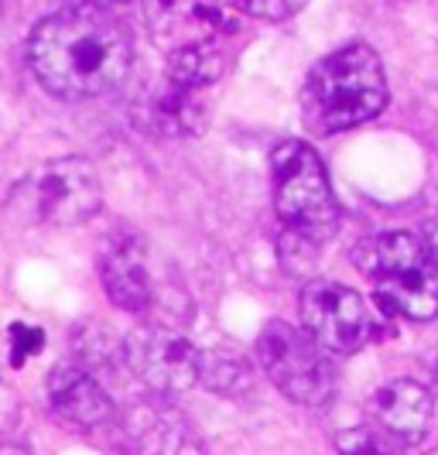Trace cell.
<instances>
[{
  "label": "cell",
  "mask_w": 438,
  "mask_h": 455,
  "mask_svg": "<svg viewBox=\"0 0 438 455\" xmlns=\"http://www.w3.org/2000/svg\"><path fill=\"white\" fill-rule=\"evenodd\" d=\"M11 336H14V356H11V363H14V366H21L24 356H35V353L45 346V336H42V329L11 325Z\"/></svg>",
  "instance_id": "obj_15"
},
{
  "label": "cell",
  "mask_w": 438,
  "mask_h": 455,
  "mask_svg": "<svg viewBox=\"0 0 438 455\" xmlns=\"http://www.w3.org/2000/svg\"><path fill=\"white\" fill-rule=\"evenodd\" d=\"M0 7H4V0H0Z\"/></svg>",
  "instance_id": "obj_20"
},
{
  "label": "cell",
  "mask_w": 438,
  "mask_h": 455,
  "mask_svg": "<svg viewBox=\"0 0 438 455\" xmlns=\"http://www.w3.org/2000/svg\"><path fill=\"white\" fill-rule=\"evenodd\" d=\"M271 175H275V205L284 229L312 243L329 240L339 223V209L319 155L301 140H284L271 155Z\"/></svg>",
  "instance_id": "obj_4"
},
{
  "label": "cell",
  "mask_w": 438,
  "mask_h": 455,
  "mask_svg": "<svg viewBox=\"0 0 438 455\" xmlns=\"http://www.w3.org/2000/svg\"><path fill=\"white\" fill-rule=\"evenodd\" d=\"M28 59L48 92L62 100H96L120 90L127 79L134 42L110 11L69 7L31 31Z\"/></svg>",
  "instance_id": "obj_1"
},
{
  "label": "cell",
  "mask_w": 438,
  "mask_h": 455,
  "mask_svg": "<svg viewBox=\"0 0 438 455\" xmlns=\"http://www.w3.org/2000/svg\"><path fill=\"white\" fill-rule=\"evenodd\" d=\"M425 243H428V251H432V260H435L438 267V205L425 216V236H421Z\"/></svg>",
  "instance_id": "obj_17"
},
{
  "label": "cell",
  "mask_w": 438,
  "mask_h": 455,
  "mask_svg": "<svg viewBox=\"0 0 438 455\" xmlns=\"http://www.w3.org/2000/svg\"><path fill=\"white\" fill-rule=\"evenodd\" d=\"M24 212L48 227H79L103 205V185L90 158H55L18 185Z\"/></svg>",
  "instance_id": "obj_6"
},
{
  "label": "cell",
  "mask_w": 438,
  "mask_h": 455,
  "mask_svg": "<svg viewBox=\"0 0 438 455\" xmlns=\"http://www.w3.org/2000/svg\"><path fill=\"white\" fill-rule=\"evenodd\" d=\"M48 404L59 418H66L79 428H96L114 418L110 394L83 366H55L48 373Z\"/></svg>",
  "instance_id": "obj_10"
},
{
  "label": "cell",
  "mask_w": 438,
  "mask_h": 455,
  "mask_svg": "<svg viewBox=\"0 0 438 455\" xmlns=\"http://www.w3.org/2000/svg\"><path fill=\"white\" fill-rule=\"evenodd\" d=\"M257 360L284 397L299 404H325L336 387V373L325 349L305 329L288 322H267L257 336Z\"/></svg>",
  "instance_id": "obj_5"
},
{
  "label": "cell",
  "mask_w": 438,
  "mask_h": 455,
  "mask_svg": "<svg viewBox=\"0 0 438 455\" xmlns=\"http://www.w3.org/2000/svg\"><path fill=\"white\" fill-rule=\"evenodd\" d=\"M233 52L227 48V42H199V45H185L168 52V79L179 86H192L203 90L209 83H216L227 66H230Z\"/></svg>",
  "instance_id": "obj_13"
},
{
  "label": "cell",
  "mask_w": 438,
  "mask_h": 455,
  "mask_svg": "<svg viewBox=\"0 0 438 455\" xmlns=\"http://www.w3.org/2000/svg\"><path fill=\"white\" fill-rule=\"evenodd\" d=\"M301 325L325 353H356L373 336L367 301L339 281H308L301 291Z\"/></svg>",
  "instance_id": "obj_8"
},
{
  "label": "cell",
  "mask_w": 438,
  "mask_h": 455,
  "mask_svg": "<svg viewBox=\"0 0 438 455\" xmlns=\"http://www.w3.org/2000/svg\"><path fill=\"white\" fill-rule=\"evenodd\" d=\"M353 264L373 281L380 308L415 322L438 315V267L418 233H377L353 247Z\"/></svg>",
  "instance_id": "obj_3"
},
{
  "label": "cell",
  "mask_w": 438,
  "mask_h": 455,
  "mask_svg": "<svg viewBox=\"0 0 438 455\" xmlns=\"http://www.w3.org/2000/svg\"><path fill=\"white\" fill-rule=\"evenodd\" d=\"M100 277L110 301L131 315H151L162 305L144 236L116 233L114 240H107V247L100 251Z\"/></svg>",
  "instance_id": "obj_9"
},
{
  "label": "cell",
  "mask_w": 438,
  "mask_h": 455,
  "mask_svg": "<svg viewBox=\"0 0 438 455\" xmlns=\"http://www.w3.org/2000/svg\"><path fill=\"white\" fill-rule=\"evenodd\" d=\"M72 7H110V4H120V0H69Z\"/></svg>",
  "instance_id": "obj_18"
},
{
  "label": "cell",
  "mask_w": 438,
  "mask_h": 455,
  "mask_svg": "<svg viewBox=\"0 0 438 455\" xmlns=\"http://www.w3.org/2000/svg\"><path fill=\"white\" fill-rule=\"evenodd\" d=\"M373 418L387 435L404 445H415L432 421V394L415 380H394L373 394Z\"/></svg>",
  "instance_id": "obj_12"
},
{
  "label": "cell",
  "mask_w": 438,
  "mask_h": 455,
  "mask_svg": "<svg viewBox=\"0 0 438 455\" xmlns=\"http://www.w3.org/2000/svg\"><path fill=\"white\" fill-rule=\"evenodd\" d=\"M131 373L155 394H185L203 380V353L168 325H144L123 339Z\"/></svg>",
  "instance_id": "obj_7"
},
{
  "label": "cell",
  "mask_w": 438,
  "mask_h": 455,
  "mask_svg": "<svg viewBox=\"0 0 438 455\" xmlns=\"http://www.w3.org/2000/svg\"><path fill=\"white\" fill-rule=\"evenodd\" d=\"M384 107H387V79L380 55L370 45H346L332 52L308 72L301 90L305 127L319 137L360 127Z\"/></svg>",
  "instance_id": "obj_2"
},
{
  "label": "cell",
  "mask_w": 438,
  "mask_h": 455,
  "mask_svg": "<svg viewBox=\"0 0 438 455\" xmlns=\"http://www.w3.org/2000/svg\"><path fill=\"white\" fill-rule=\"evenodd\" d=\"M138 120L162 137L203 134L206 131V96L192 86H179L168 79L162 86L147 90Z\"/></svg>",
  "instance_id": "obj_11"
},
{
  "label": "cell",
  "mask_w": 438,
  "mask_h": 455,
  "mask_svg": "<svg viewBox=\"0 0 438 455\" xmlns=\"http://www.w3.org/2000/svg\"><path fill=\"white\" fill-rule=\"evenodd\" d=\"M428 455H438V449H435V452H428Z\"/></svg>",
  "instance_id": "obj_19"
},
{
  "label": "cell",
  "mask_w": 438,
  "mask_h": 455,
  "mask_svg": "<svg viewBox=\"0 0 438 455\" xmlns=\"http://www.w3.org/2000/svg\"><path fill=\"white\" fill-rule=\"evenodd\" d=\"M339 455H401V442L384 428H349L339 435Z\"/></svg>",
  "instance_id": "obj_14"
},
{
  "label": "cell",
  "mask_w": 438,
  "mask_h": 455,
  "mask_svg": "<svg viewBox=\"0 0 438 455\" xmlns=\"http://www.w3.org/2000/svg\"><path fill=\"white\" fill-rule=\"evenodd\" d=\"M227 4L243 14H254V18H284L288 14L284 0H227Z\"/></svg>",
  "instance_id": "obj_16"
}]
</instances>
